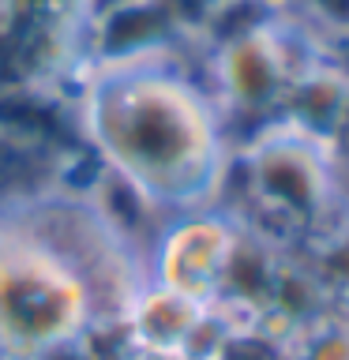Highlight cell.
Instances as JSON below:
<instances>
[{"label":"cell","instance_id":"cell-2","mask_svg":"<svg viewBox=\"0 0 349 360\" xmlns=\"http://www.w3.org/2000/svg\"><path fill=\"white\" fill-rule=\"evenodd\" d=\"M87 131L113 176L158 207H196L218 184L222 139L207 98L162 68H117L87 98Z\"/></svg>","mask_w":349,"mask_h":360},{"label":"cell","instance_id":"cell-1","mask_svg":"<svg viewBox=\"0 0 349 360\" xmlns=\"http://www.w3.org/2000/svg\"><path fill=\"white\" fill-rule=\"evenodd\" d=\"M128 311L120 236L90 210H15L0 218V356L49 360L101 319Z\"/></svg>","mask_w":349,"mask_h":360},{"label":"cell","instance_id":"cell-8","mask_svg":"<svg viewBox=\"0 0 349 360\" xmlns=\"http://www.w3.org/2000/svg\"><path fill=\"white\" fill-rule=\"evenodd\" d=\"M297 360H349V308L315 319L300 342Z\"/></svg>","mask_w":349,"mask_h":360},{"label":"cell","instance_id":"cell-5","mask_svg":"<svg viewBox=\"0 0 349 360\" xmlns=\"http://www.w3.org/2000/svg\"><path fill=\"white\" fill-rule=\"evenodd\" d=\"M222 83L236 105H270L286 86V56L274 34L248 30L244 38H236L222 56Z\"/></svg>","mask_w":349,"mask_h":360},{"label":"cell","instance_id":"cell-7","mask_svg":"<svg viewBox=\"0 0 349 360\" xmlns=\"http://www.w3.org/2000/svg\"><path fill=\"white\" fill-rule=\"evenodd\" d=\"M312 274L323 285L326 300L334 297L349 308V221L334 225V229L319 240L315 259H312Z\"/></svg>","mask_w":349,"mask_h":360},{"label":"cell","instance_id":"cell-4","mask_svg":"<svg viewBox=\"0 0 349 360\" xmlns=\"http://www.w3.org/2000/svg\"><path fill=\"white\" fill-rule=\"evenodd\" d=\"M236 236L241 233L222 214H188V218H180L158 240V252H154L158 285L173 289L180 297L203 304V308L214 304Z\"/></svg>","mask_w":349,"mask_h":360},{"label":"cell","instance_id":"cell-6","mask_svg":"<svg viewBox=\"0 0 349 360\" xmlns=\"http://www.w3.org/2000/svg\"><path fill=\"white\" fill-rule=\"evenodd\" d=\"M207 308L188 297H180L173 289H143L135 292L132 308H128V323L135 326V338L154 349V353H180L188 345V338L196 334V326L203 323Z\"/></svg>","mask_w":349,"mask_h":360},{"label":"cell","instance_id":"cell-3","mask_svg":"<svg viewBox=\"0 0 349 360\" xmlns=\"http://www.w3.org/2000/svg\"><path fill=\"white\" fill-rule=\"evenodd\" d=\"M248 191L270 218L312 225L334 195L331 162L304 131L270 135L248 154Z\"/></svg>","mask_w":349,"mask_h":360},{"label":"cell","instance_id":"cell-9","mask_svg":"<svg viewBox=\"0 0 349 360\" xmlns=\"http://www.w3.org/2000/svg\"><path fill=\"white\" fill-rule=\"evenodd\" d=\"M210 360H278V349L270 345L267 334L244 330V334H229V338H225Z\"/></svg>","mask_w":349,"mask_h":360}]
</instances>
